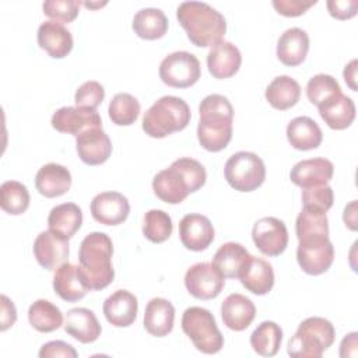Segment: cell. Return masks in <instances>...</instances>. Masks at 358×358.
Wrapping results in <instances>:
<instances>
[{
  "label": "cell",
  "mask_w": 358,
  "mask_h": 358,
  "mask_svg": "<svg viewBox=\"0 0 358 358\" xmlns=\"http://www.w3.org/2000/svg\"><path fill=\"white\" fill-rule=\"evenodd\" d=\"M204 166L193 158H179L169 168L159 171L152 179V190L158 199L168 204L182 203L190 193L206 183Z\"/></svg>",
  "instance_id": "1"
},
{
  "label": "cell",
  "mask_w": 358,
  "mask_h": 358,
  "mask_svg": "<svg viewBox=\"0 0 358 358\" xmlns=\"http://www.w3.org/2000/svg\"><path fill=\"white\" fill-rule=\"evenodd\" d=\"M199 113L197 138L200 145L211 152L224 150L232 138L234 108L228 98L220 94L207 95L199 106Z\"/></svg>",
  "instance_id": "2"
},
{
  "label": "cell",
  "mask_w": 358,
  "mask_h": 358,
  "mask_svg": "<svg viewBox=\"0 0 358 358\" xmlns=\"http://www.w3.org/2000/svg\"><path fill=\"white\" fill-rule=\"evenodd\" d=\"M176 17L189 41L199 48L217 45L227 32L225 17L204 1L180 3Z\"/></svg>",
  "instance_id": "3"
},
{
  "label": "cell",
  "mask_w": 358,
  "mask_h": 358,
  "mask_svg": "<svg viewBox=\"0 0 358 358\" xmlns=\"http://www.w3.org/2000/svg\"><path fill=\"white\" fill-rule=\"evenodd\" d=\"M113 245L105 232H91L80 243V274L88 289L106 288L115 277L112 267Z\"/></svg>",
  "instance_id": "4"
},
{
  "label": "cell",
  "mask_w": 358,
  "mask_h": 358,
  "mask_svg": "<svg viewBox=\"0 0 358 358\" xmlns=\"http://www.w3.org/2000/svg\"><path fill=\"white\" fill-rule=\"evenodd\" d=\"M190 108L179 96L165 95L155 101L144 113L143 130L154 138H164L183 130L190 122Z\"/></svg>",
  "instance_id": "5"
},
{
  "label": "cell",
  "mask_w": 358,
  "mask_h": 358,
  "mask_svg": "<svg viewBox=\"0 0 358 358\" xmlns=\"http://www.w3.org/2000/svg\"><path fill=\"white\" fill-rule=\"evenodd\" d=\"M336 337L330 320L319 316L302 320L287 345L288 355L294 358H320Z\"/></svg>",
  "instance_id": "6"
},
{
  "label": "cell",
  "mask_w": 358,
  "mask_h": 358,
  "mask_svg": "<svg viewBox=\"0 0 358 358\" xmlns=\"http://www.w3.org/2000/svg\"><path fill=\"white\" fill-rule=\"evenodd\" d=\"M182 330L203 354H217L224 345V337L208 309L187 308L182 316Z\"/></svg>",
  "instance_id": "7"
},
{
  "label": "cell",
  "mask_w": 358,
  "mask_h": 358,
  "mask_svg": "<svg viewBox=\"0 0 358 358\" xmlns=\"http://www.w3.org/2000/svg\"><path fill=\"white\" fill-rule=\"evenodd\" d=\"M224 175L232 189L238 192H253L263 185L266 166L257 154L239 151L232 154L225 162Z\"/></svg>",
  "instance_id": "8"
},
{
  "label": "cell",
  "mask_w": 358,
  "mask_h": 358,
  "mask_svg": "<svg viewBox=\"0 0 358 358\" xmlns=\"http://www.w3.org/2000/svg\"><path fill=\"white\" fill-rule=\"evenodd\" d=\"M200 62L190 52H173L165 56L159 64V78L173 88H187L200 78Z\"/></svg>",
  "instance_id": "9"
},
{
  "label": "cell",
  "mask_w": 358,
  "mask_h": 358,
  "mask_svg": "<svg viewBox=\"0 0 358 358\" xmlns=\"http://www.w3.org/2000/svg\"><path fill=\"white\" fill-rule=\"evenodd\" d=\"M225 284V277L213 264L207 262L196 263L185 274V287L190 295L197 299L217 298Z\"/></svg>",
  "instance_id": "10"
},
{
  "label": "cell",
  "mask_w": 358,
  "mask_h": 358,
  "mask_svg": "<svg viewBox=\"0 0 358 358\" xmlns=\"http://www.w3.org/2000/svg\"><path fill=\"white\" fill-rule=\"evenodd\" d=\"M252 238L256 248L266 256H278L288 245L287 227L275 217L257 220L252 229Z\"/></svg>",
  "instance_id": "11"
},
{
  "label": "cell",
  "mask_w": 358,
  "mask_h": 358,
  "mask_svg": "<svg viewBox=\"0 0 358 358\" xmlns=\"http://www.w3.org/2000/svg\"><path fill=\"white\" fill-rule=\"evenodd\" d=\"M50 123L57 131L73 134L76 137L88 129L102 127V120L96 109L78 106H63L57 109L53 113Z\"/></svg>",
  "instance_id": "12"
},
{
  "label": "cell",
  "mask_w": 358,
  "mask_h": 358,
  "mask_svg": "<svg viewBox=\"0 0 358 358\" xmlns=\"http://www.w3.org/2000/svg\"><path fill=\"white\" fill-rule=\"evenodd\" d=\"M296 260L302 271L310 275L326 273L334 260V248L330 239L299 242Z\"/></svg>",
  "instance_id": "13"
},
{
  "label": "cell",
  "mask_w": 358,
  "mask_h": 358,
  "mask_svg": "<svg viewBox=\"0 0 358 358\" xmlns=\"http://www.w3.org/2000/svg\"><path fill=\"white\" fill-rule=\"evenodd\" d=\"M91 215L103 225H119L124 222L130 213L126 196L119 192H102L91 201Z\"/></svg>",
  "instance_id": "14"
},
{
  "label": "cell",
  "mask_w": 358,
  "mask_h": 358,
  "mask_svg": "<svg viewBox=\"0 0 358 358\" xmlns=\"http://www.w3.org/2000/svg\"><path fill=\"white\" fill-rule=\"evenodd\" d=\"M76 150L87 165H101L112 154V143L102 127L88 129L76 137Z\"/></svg>",
  "instance_id": "15"
},
{
  "label": "cell",
  "mask_w": 358,
  "mask_h": 358,
  "mask_svg": "<svg viewBox=\"0 0 358 358\" xmlns=\"http://www.w3.org/2000/svg\"><path fill=\"white\" fill-rule=\"evenodd\" d=\"M34 256L45 270H56L66 263L69 257V239L56 235L52 231L41 232L34 242Z\"/></svg>",
  "instance_id": "16"
},
{
  "label": "cell",
  "mask_w": 358,
  "mask_h": 358,
  "mask_svg": "<svg viewBox=\"0 0 358 358\" xmlns=\"http://www.w3.org/2000/svg\"><path fill=\"white\" fill-rule=\"evenodd\" d=\"M179 238L186 249L201 252L214 241V227L206 215L186 214L179 222Z\"/></svg>",
  "instance_id": "17"
},
{
  "label": "cell",
  "mask_w": 358,
  "mask_h": 358,
  "mask_svg": "<svg viewBox=\"0 0 358 358\" xmlns=\"http://www.w3.org/2000/svg\"><path fill=\"white\" fill-rule=\"evenodd\" d=\"M334 166L326 158H310L299 161L289 172L292 183L302 189L327 185L333 178Z\"/></svg>",
  "instance_id": "18"
},
{
  "label": "cell",
  "mask_w": 358,
  "mask_h": 358,
  "mask_svg": "<svg viewBox=\"0 0 358 358\" xmlns=\"http://www.w3.org/2000/svg\"><path fill=\"white\" fill-rule=\"evenodd\" d=\"M102 310L112 326L129 327L137 317L138 302L131 292L126 289H116L105 299Z\"/></svg>",
  "instance_id": "19"
},
{
  "label": "cell",
  "mask_w": 358,
  "mask_h": 358,
  "mask_svg": "<svg viewBox=\"0 0 358 358\" xmlns=\"http://www.w3.org/2000/svg\"><path fill=\"white\" fill-rule=\"evenodd\" d=\"M38 45L53 59L66 57L73 49L71 32L60 22L45 21L38 28Z\"/></svg>",
  "instance_id": "20"
},
{
  "label": "cell",
  "mask_w": 358,
  "mask_h": 358,
  "mask_svg": "<svg viewBox=\"0 0 358 358\" xmlns=\"http://www.w3.org/2000/svg\"><path fill=\"white\" fill-rule=\"evenodd\" d=\"M242 63L239 49L227 41H221L211 48L207 55V67L214 78L224 80L235 76Z\"/></svg>",
  "instance_id": "21"
},
{
  "label": "cell",
  "mask_w": 358,
  "mask_h": 358,
  "mask_svg": "<svg viewBox=\"0 0 358 358\" xmlns=\"http://www.w3.org/2000/svg\"><path fill=\"white\" fill-rule=\"evenodd\" d=\"M221 316L228 329L242 331L253 322L256 316V306L242 294H229L221 303Z\"/></svg>",
  "instance_id": "22"
},
{
  "label": "cell",
  "mask_w": 358,
  "mask_h": 358,
  "mask_svg": "<svg viewBox=\"0 0 358 358\" xmlns=\"http://www.w3.org/2000/svg\"><path fill=\"white\" fill-rule=\"evenodd\" d=\"M242 285L255 295H266L274 285V271L264 259L250 256L239 277Z\"/></svg>",
  "instance_id": "23"
},
{
  "label": "cell",
  "mask_w": 358,
  "mask_h": 358,
  "mask_svg": "<svg viewBox=\"0 0 358 358\" xmlns=\"http://www.w3.org/2000/svg\"><path fill=\"white\" fill-rule=\"evenodd\" d=\"M64 331L80 343L88 344L101 336V324L95 313L87 308H73L66 313Z\"/></svg>",
  "instance_id": "24"
},
{
  "label": "cell",
  "mask_w": 358,
  "mask_h": 358,
  "mask_svg": "<svg viewBox=\"0 0 358 358\" xmlns=\"http://www.w3.org/2000/svg\"><path fill=\"white\" fill-rule=\"evenodd\" d=\"M36 190L45 197H59L69 192L71 186L70 171L60 164H46L35 175Z\"/></svg>",
  "instance_id": "25"
},
{
  "label": "cell",
  "mask_w": 358,
  "mask_h": 358,
  "mask_svg": "<svg viewBox=\"0 0 358 358\" xmlns=\"http://www.w3.org/2000/svg\"><path fill=\"white\" fill-rule=\"evenodd\" d=\"M53 289L66 302L80 301L90 291L80 274L78 266L69 262L56 268L53 275Z\"/></svg>",
  "instance_id": "26"
},
{
  "label": "cell",
  "mask_w": 358,
  "mask_h": 358,
  "mask_svg": "<svg viewBox=\"0 0 358 358\" xmlns=\"http://www.w3.org/2000/svg\"><path fill=\"white\" fill-rule=\"evenodd\" d=\"M309 50V36L306 31L294 27L281 34L277 42V57L285 66L301 64Z\"/></svg>",
  "instance_id": "27"
},
{
  "label": "cell",
  "mask_w": 358,
  "mask_h": 358,
  "mask_svg": "<svg viewBox=\"0 0 358 358\" xmlns=\"http://www.w3.org/2000/svg\"><path fill=\"white\" fill-rule=\"evenodd\" d=\"M317 109L324 123L334 130L347 129L355 119L354 101L343 92L336 94L334 96L319 105Z\"/></svg>",
  "instance_id": "28"
},
{
  "label": "cell",
  "mask_w": 358,
  "mask_h": 358,
  "mask_svg": "<svg viewBox=\"0 0 358 358\" xmlns=\"http://www.w3.org/2000/svg\"><path fill=\"white\" fill-rule=\"evenodd\" d=\"M175 308L165 298H152L144 312V329L155 337H165L173 329Z\"/></svg>",
  "instance_id": "29"
},
{
  "label": "cell",
  "mask_w": 358,
  "mask_h": 358,
  "mask_svg": "<svg viewBox=\"0 0 358 358\" xmlns=\"http://www.w3.org/2000/svg\"><path fill=\"white\" fill-rule=\"evenodd\" d=\"M287 138L295 150H315L323 140L319 124L309 116H298L287 126Z\"/></svg>",
  "instance_id": "30"
},
{
  "label": "cell",
  "mask_w": 358,
  "mask_h": 358,
  "mask_svg": "<svg viewBox=\"0 0 358 358\" xmlns=\"http://www.w3.org/2000/svg\"><path fill=\"white\" fill-rule=\"evenodd\" d=\"M83 224V211L74 203H63L53 207L48 215L49 231L70 239Z\"/></svg>",
  "instance_id": "31"
},
{
  "label": "cell",
  "mask_w": 358,
  "mask_h": 358,
  "mask_svg": "<svg viewBox=\"0 0 358 358\" xmlns=\"http://www.w3.org/2000/svg\"><path fill=\"white\" fill-rule=\"evenodd\" d=\"M252 255L245 246L236 242H227L220 246L213 257V264L225 278H238Z\"/></svg>",
  "instance_id": "32"
},
{
  "label": "cell",
  "mask_w": 358,
  "mask_h": 358,
  "mask_svg": "<svg viewBox=\"0 0 358 358\" xmlns=\"http://www.w3.org/2000/svg\"><path fill=\"white\" fill-rule=\"evenodd\" d=\"M264 96L274 109L285 110L298 103L301 87L289 76H278L267 85Z\"/></svg>",
  "instance_id": "33"
},
{
  "label": "cell",
  "mask_w": 358,
  "mask_h": 358,
  "mask_svg": "<svg viewBox=\"0 0 358 358\" xmlns=\"http://www.w3.org/2000/svg\"><path fill=\"white\" fill-rule=\"evenodd\" d=\"M131 28L137 34V36L143 39H159L168 31V18L159 8H141L136 13L131 22Z\"/></svg>",
  "instance_id": "34"
},
{
  "label": "cell",
  "mask_w": 358,
  "mask_h": 358,
  "mask_svg": "<svg viewBox=\"0 0 358 358\" xmlns=\"http://www.w3.org/2000/svg\"><path fill=\"white\" fill-rule=\"evenodd\" d=\"M298 242L322 241L329 238V220L326 213L303 208L295 221Z\"/></svg>",
  "instance_id": "35"
},
{
  "label": "cell",
  "mask_w": 358,
  "mask_h": 358,
  "mask_svg": "<svg viewBox=\"0 0 358 358\" xmlns=\"http://www.w3.org/2000/svg\"><path fill=\"white\" fill-rule=\"evenodd\" d=\"M28 320L35 330L50 333L63 324V313L50 301L36 299L28 309Z\"/></svg>",
  "instance_id": "36"
},
{
  "label": "cell",
  "mask_w": 358,
  "mask_h": 358,
  "mask_svg": "<svg viewBox=\"0 0 358 358\" xmlns=\"http://www.w3.org/2000/svg\"><path fill=\"white\" fill-rule=\"evenodd\" d=\"M282 330L271 320L262 322L250 334V345L262 357H274L280 350Z\"/></svg>",
  "instance_id": "37"
},
{
  "label": "cell",
  "mask_w": 358,
  "mask_h": 358,
  "mask_svg": "<svg viewBox=\"0 0 358 358\" xmlns=\"http://www.w3.org/2000/svg\"><path fill=\"white\" fill-rule=\"evenodd\" d=\"M0 206L11 214L20 215L29 206V192L25 185L18 180H7L0 186Z\"/></svg>",
  "instance_id": "38"
},
{
  "label": "cell",
  "mask_w": 358,
  "mask_h": 358,
  "mask_svg": "<svg viewBox=\"0 0 358 358\" xmlns=\"http://www.w3.org/2000/svg\"><path fill=\"white\" fill-rule=\"evenodd\" d=\"M109 119L117 126L133 124L140 115V103L137 98L127 92L116 94L108 108Z\"/></svg>",
  "instance_id": "39"
},
{
  "label": "cell",
  "mask_w": 358,
  "mask_h": 358,
  "mask_svg": "<svg viewBox=\"0 0 358 358\" xmlns=\"http://www.w3.org/2000/svg\"><path fill=\"white\" fill-rule=\"evenodd\" d=\"M173 225L168 213L164 210H150L144 214L143 235L152 243L165 242L172 234Z\"/></svg>",
  "instance_id": "40"
},
{
  "label": "cell",
  "mask_w": 358,
  "mask_h": 358,
  "mask_svg": "<svg viewBox=\"0 0 358 358\" xmlns=\"http://www.w3.org/2000/svg\"><path fill=\"white\" fill-rule=\"evenodd\" d=\"M341 88L337 80L329 74H316L306 84V96L310 103L319 106L336 94H340Z\"/></svg>",
  "instance_id": "41"
},
{
  "label": "cell",
  "mask_w": 358,
  "mask_h": 358,
  "mask_svg": "<svg viewBox=\"0 0 358 358\" xmlns=\"http://www.w3.org/2000/svg\"><path fill=\"white\" fill-rule=\"evenodd\" d=\"M333 201H334V193L329 185L308 187V189H303L302 192L303 208H308V210L326 213L333 206Z\"/></svg>",
  "instance_id": "42"
},
{
  "label": "cell",
  "mask_w": 358,
  "mask_h": 358,
  "mask_svg": "<svg viewBox=\"0 0 358 358\" xmlns=\"http://www.w3.org/2000/svg\"><path fill=\"white\" fill-rule=\"evenodd\" d=\"M43 14L52 21L64 24L77 18L80 11V1L77 0H48L42 4Z\"/></svg>",
  "instance_id": "43"
},
{
  "label": "cell",
  "mask_w": 358,
  "mask_h": 358,
  "mask_svg": "<svg viewBox=\"0 0 358 358\" xmlns=\"http://www.w3.org/2000/svg\"><path fill=\"white\" fill-rule=\"evenodd\" d=\"M105 98V90L98 81H85L83 83L74 95V102L78 108L96 109Z\"/></svg>",
  "instance_id": "44"
},
{
  "label": "cell",
  "mask_w": 358,
  "mask_h": 358,
  "mask_svg": "<svg viewBox=\"0 0 358 358\" xmlns=\"http://www.w3.org/2000/svg\"><path fill=\"white\" fill-rule=\"evenodd\" d=\"M316 4V0H273L275 11L285 17H298Z\"/></svg>",
  "instance_id": "45"
},
{
  "label": "cell",
  "mask_w": 358,
  "mask_h": 358,
  "mask_svg": "<svg viewBox=\"0 0 358 358\" xmlns=\"http://www.w3.org/2000/svg\"><path fill=\"white\" fill-rule=\"evenodd\" d=\"M41 358H77V351L74 350L73 345H70L66 341L62 340H55V341H49L45 343L38 354Z\"/></svg>",
  "instance_id": "46"
},
{
  "label": "cell",
  "mask_w": 358,
  "mask_h": 358,
  "mask_svg": "<svg viewBox=\"0 0 358 358\" xmlns=\"http://www.w3.org/2000/svg\"><path fill=\"white\" fill-rule=\"evenodd\" d=\"M326 6L331 17L337 20H348L357 14L358 1L357 0H329Z\"/></svg>",
  "instance_id": "47"
},
{
  "label": "cell",
  "mask_w": 358,
  "mask_h": 358,
  "mask_svg": "<svg viewBox=\"0 0 358 358\" xmlns=\"http://www.w3.org/2000/svg\"><path fill=\"white\" fill-rule=\"evenodd\" d=\"M17 320V310L14 303L10 301L8 296L1 295V326L0 329L4 331L11 327Z\"/></svg>",
  "instance_id": "48"
},
{
  "label": "cell",
  "mask_w": 358,
  "mask_h": 358,
  "mask_svg": "<svg viewBox=\"0 0 358 358\" xmlns=\"http://www.w3.org/2000/svg\"><path fill=\"white\" fill-rule=\"evenodd\" d=\"M357 331L347 334L340 345V357H355L357 355Z\"/></svg>",
  "instance_id": "49"
},
{
  "label": "cell",
  "mask_w": 358,
  "mask_h": 358,
  "mask_svg": "<svg viewBox=\"0 0 358 358\" xmlns=\"http://www.w3.org/2000/svg\"><path fill=\"white\" fill-rule=\"evenodd\" d=\"M343 76H344L347 85L352 91H357V59H352L348 64H345Z\"/></svg>",
  "instance_id": "50"
},
{
  "label": "cell",
  "mask_w": 358,
  "mask_h": 358,
  "mask_svg": "<svg viewBox=\"0 0 358 358\" xmlns=\"http://www.w3.org/2000/svg\"><path fill=\"white\" fill-rule=\"evenodd\" d=\"M343 220L351 231H357V200H352L348 206H345Z\"/></svg>",
  "instance_id": "51"
}]
</instances>
